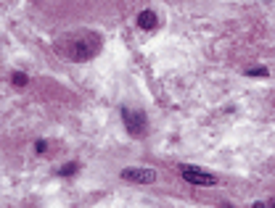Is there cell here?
<instances>
[{
  "mask_svg": "<svg viewBox=\"0 0 275 208\" xmlns=\"http://www.w3.org/2000/svg\"><path fill=\"white\" fill-rule=\"evenodd\" d=\"M122 121H124V127H127V132L132 137H143L146 129H148L146 113L143 111H132V108H127V105L122 108Z\"/></svg>",
  "mask_w": 275,
  "mask_h": 208,
  "instance_id": "7a4b0ae2",
  "label": "cell"
},
{
  "mask_svg": "<svg viewBox=\"0 0 275 208\" xmlns=\"http://www.w3.org/2000/svg\"><path fill=\"white\" fill-rule=\"evenodd\" d=\"M156 24H159V19H156L154 11H140V13H138V27H140V29L148 32V29H154Z\"/></svg>",
  "mask_w": 275,
  "mask_h": 208,
  "instance_id": "5b68a950",
  "label": "cell"
},
{
  "mask_svg": "<svg viewBox=\"0 0 275 208\" xmlns=\"http://www.w3.org/2000/svg\"><path fill=\"white\" fill-rule=\"evenodd\" d=\"M58 48H61V53L66 58L82 63V61H90V58H95L98 53H101L103 43H101V37H98L95 32H85V29H82V32H74V35L64 37L61 43H58Z\"/></svg>",
  "mask_w": 275,
  "mask_h": 208,
  "instance_id": "6da1fadb",
  "label": "cell"
},
{
  "mask_svg": "<svg viewBox=\"0 0 275 208\" xmlns=\"http://www.w3.org/2000/svg\"><path fill=\"white\" fill-rule=\"evenodd\" d=\"M80 166L77 163H64L61 169H58V177H72V174H77Z\"/></svg>",
  "mask_w": 275,
  "mask_h": 208,
  "instance_id": "8992f818",
  "label": "cell"
},
{
  "mask_svg": "<svg viewBox=\"0 0 275 208\" xmlns=\"http://www.w3.org/2000/svg\"><path fill=\"white\" fill-rule=\"evenodd\" d=\"M11 82H13V85H16V87H24V85H27V82H29V79H27V74H21V71H16V74H13V77H11Z\"/></svg>",
  "mask_w": 275,
  "mask_h": 208,
  "instance_id": "52a82bcc",
  "label": "cell"
},
{
  "mask_svg": "<svg viewBox=\"0 0 275 208\" xmlns=\"http://www.w3.org/2000/svg\"><path fill=\"white\" fill-rule=\"evenodd\" d=\"M180 177L185 179L188 185H196V187H212V185H217V177H212V174L196 169V166H188V163L180 166Z\"/></svg>",
  "mask_w": 275,
  "mask_h": 208,
  "instance_id": "3957f363",
  "label": "cell"
},
{
  "mask_svg": "<svg viewBox=\"0 0 275 208\" xmlns=\"http://www.w3.org/2000/svg\"><path fill=\"white\" fill-rule=\"evenodd\" d=\"M246 77H268V69L265 66H257V69H249Z\"/></svg>",
  "mask_w": 275,
  "mask_h": 208,
  "instance_id": "ba28073f",
  "label": "cell"
},
{
  "mask_svg": "<svg viewBox=\"0 0 275 208\" xmlns=\"http://www.w3.org/2000/svg\"><path fill=\"white\" fill-rule=\"evenodd\" d=\"M35 151H37V153H45V151H48V143H45V140H37V143H35Z\"/></svg>",
  "mask_w": 275,
  "mask_h": 208,
  "instance_id": "9c48e42d",
  "label": "cell"
},
{
  "mask_svg": "<svg viewBox=\"0 0 275 208\" xmlns=\"http://www.w3.org/2000/svg\"><path fill=\"white\" fill-rule=\"evenodd\" d=\"M122 179L138 182V185H151V182H156V171L146 169V166H127V169L122 171Z\"/></svg>",
  "mask_w": 275,
  "mask_h": 208,
  "instance_id": "277c9868",
  "label": "cell"
}]
</instances>
